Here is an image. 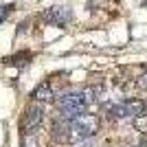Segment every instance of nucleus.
<instances>
[{
	"label": "nucleus",
	"instance_id": "nucleus-6",
	"mask_svg": "<svg viewBox=\"0 0 147 147\" xmlns=\"http://www.w3.org/2000/svg\"><path fill=\"white\" fill-rule=\"evenodd\" d=\"M125 105H127V110H129V117H145L147 103L143 99H127Z\"/></svg>",
	"mask_w": 147,
	"mask_h": 147
},
{
	"label": "nucleus",
	"instance_id": "nucleus-1",
	"mask_svg": "<svg viewBox=\"0 0 147 147\" xmlns=\"http://www.w3.org/2000/svg\"><path fill=\"white\" fill-rule=\"evenodd\" d=\"M97 129H99L97 117H92V114H81V117L73 119V121H66V138H64V143L88 141L90 136L97 134Z\"/></svg>",
	"mask_w": 147,
	"mask_h": 147
},
{
	"label": "nucleus",
	"instance_id": "nucleus-2",
	"mask_svg": "<svg viewBox=\"0 0 147 147\" xmlns=\"http://www.w3.org/2000/svg\"><path fill=\"white\" fill-rule=\"evenodd\" d=\"M42 121H44V108H42V105H37V103L29 105V108L24 110L22 123H20V129H22V134H24V136L35 134L37 127L42 125Z\"/></svg>",
	"mask_w": 147,
	"mask_h": 147
},
{
	"label": "nucleus",
	"instance_id": "nucleus-7",
	"mask_svg": "<svg viewBox=\"0 0 147 147\" xmlns=\"http://www.w3.org/2000/svg\"><path fill=\"white\" fill-rule=\"evenodd\" d=\"M31 59H33L31 53H18L13 57H5V64H9V66H26Z\"/></svg>",
	"mask_w": 147,
	"mask_h": 147
},
{
	"label": "nucleus",
	"instance_id": "nucleus-9",
	"mask_svg": "<svg viewBox=\"0 0 147 147\" xmlns=\"http://www.w3.org/2000/svg\"><path fill=\"white\" fill-rule=\"evenodd\" d=\"M138 86H141L143 90H147V75H143L141 79H138Z\"/></svg>",
	"mask_w": 147,
	"mask_h": 147
},
{
	"label": "nucleus",
	"instance_id": "nucleus-4",
	"mask_svg": "<svg viewBox=\"0 0 147 147\" xmlns=\"http://www.w3.org/2000/svg\"><path fill=\"white\" fill-rule=\"evenodd\" d=\"M33 99H35V101H42V103H53V101H55V92H53L49 81H44V84H40V86L35 88Z\"/></svg>",
	"mask_w": 147,
	"mask_h": 147
},
{
	"label": "nucleus",
	"instance_id": "nucleus-8",
	"mask_svg": "<svg viewBox=\"0 0 147 147\" xmlns=\"http://www.w3.org/2000/svg\"><path fill=\"white\" fill-rule=\"evenodd\" d=\"M11 11H13V5H2V7H0V24L11 16Z\"/></svg>",
	"mask_w": 147,
	"mask_h": 147
},
{
	"label": "nucleus",
	"instance_id": "nucleus-5",
	"mask_svg": "<svg viewBox=\"0 0 147 147\" xmlns=\"http://www.w3.org/2000/svg\"><path fill=\"white\" fill-rule=\"evenodd\" d=\"M105 112H108V119H112V121H119V119L129 117V110H127V105H125V101L108 105V108H105Z\"/></svg>",
	"mask_w": 147,
	"mask_h": 147
},
{
	"label": "nucleus",
	"instance_id": "nucleus-3",
	"mask_svg": "<svg viewBox=\"0 0 147 147\" xmlns=\"http://www.w3.org/2000/svg\"><path fill=\"white\" fill-rule=\"evenodd\" d=\"M70 20H73V13L66 7H51L42 13V22L51 26H66Z\"/></svg>",
	"mask_w": 147,
	"mask_h": 147
},
{
	"label": "nucleus",
	"instance_id": "nucleus-10",
	"mask_svg": "<svg viewBox=\"0 0 147 147\" xmlns=\"http://www.w3.org/2000/svg\"><path fill=\"white\" fill-rule=\"evenodd\" d=\"M81 147H92V143H84V145H81Z\"/></svg>",
	"mask_w": 147,
	"mask_h": 147
}]
</instances>
